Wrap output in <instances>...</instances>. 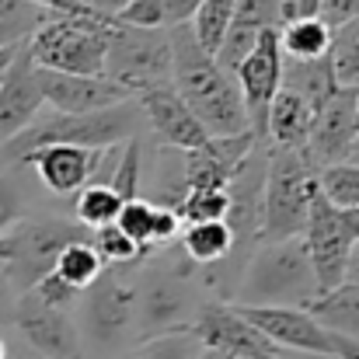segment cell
I'll list each match as a JSON object with an SVG mask.
<instances>
[{"label": "cell", "mask_w": 359, "mask_h": 359, "mask_svg": "<svg viewBox=\"0 0 359 359\" xmlns=\"http://www.w3.org/2000/svg\"><path fill=\"white\" fill-rule=\"evenodd\" d=\"M168 35H171V88L199 119V126L210 136L251 133L238 81L227 70H220V63L210 53H203L189 25H175L168 28Z\"/></svg>", "instance_id": "obj_1"}, {"label": "cell", "mask_w": 359, "mask_h": 359, "mask_svg": "<svg viewBox=\"0 0 359 359\" xmlns=\"http://www.w3.org/2000/svg\"><path fill=\"white\" fill-rule=\"evenodd\" d=\"M238 307H304L318 297L314 269L304 238L262 241L241 272Z\"/></svg>", "instance_id": "obj_2"}, {"label": "cell", "mask_w": 359, "mask_h": 359, "mask_svg": "<svg viewBox=\"0 0 359 359\" xmlns=\"http://www.w3.org/2000/svg\"><path fill=\"white\" fill-rule=\"evenodd\" d=\"M140 109H133L129 102L95 112V116H46L35 119L28 129H21L14 140H7L0 147V164H25L28 154L42 150V147H84V150H105V147H119L126 140H133V126H136Z\"/></svg>", "instance_id": "obj_3"}, {"label": "cell", "mask_w": 359, "mask_h": 359, "mask_svg": "<svg viewBox=\"0 0 359 359\" xmlns=\"http://www.w3.org/2000/svg\"><path fill=\"white\" fill-rule=\"evenodd\" d=\"M112 18L102 14H53L25 42L32 63L53 74L102 77Z\"/></svg>", "instance_id": "obj_4"}, {"label": "cell", "mask_w": 359, "mask_h": 359, "mask_svg": "<svg viewBox=\"0 0 359 359\" xmlns=\"http://www.w3.org/2000/svg\"><path fill=\"white\" fill-rule=\"evenodd\" d=\"M74 241H88V234L70 220H56V217L25 220L21 217L18 224H11L0 234V269L7 283L14 286V293L35 290L56 269V258L63 255V248H70Z\"/></svg>", "instance_id": "obj_5"}, {"label": "cell", "mask_w": 359, "mask_h": 359, "mask_svg": "<svg viewBox=\"0 0 359 359\" xmlns=\"http://www.w3.org/2000/svg\"><path fill=\"white\" fill-rule=\"evenodd\" d=\"M318 168L307 150H272L262 185V241L304 238Z\"/></svg>", "instance_id": "obj_6"}, {"label": "cell", "mask_w": 359, "mask_h": 359, "mask_svg": "<svg viewBox=\"0 0 359 359\" xmlns=\"http://www.w3.org/2000/svg\"><path fill=\"white\" fill-rule=\"evenodd\" d=\"M102 77L119 84L133 98L150 88L171 84V35L168 28H133L112 18Z\"/></svg>", "instance_id": "obj_7"}, {"label": "cell", "mask_w": 359, "mask_h": 359, "mask_svg": "<svg viewBox=\"0 0 359 359\" xmlns=\"http://www.w3.org/2000/svg\"><path fill=\"white\" fill-rule=\"evenodd\" d=\"M84 321L88 335L102 349H116L126 342L133 318H136V283L129 279L126 265H105L102 276L84 290Z\"/></svg>", "instance_id": "obj_8"}, {"label": "cell", "mask_w": 359, "mask_h": 359, "mask_svg": "<svg viewBox=\"0 0 359 359\" xmlns=\"http://www.w3.org/2000/svg\"><path fill=\"white\" fill-rule=\"evenodd\" d=\"M238 81L241 102L248 112V126L258 140V147L265 143V119H269V105L279 95L283 84V53H279V35L276 28L262 32L258 42L251 46V53L241 60V67L234 70Z\"/></svg>", "instance_id": "obj_9"}, {"label": "cell", "mask_w": 359, "mask_h": 359, "mask_svg": "<svg viewBox=\"0 0 359 359\" xmlns=\"http://www.w3.org/2000/svg\"><path fill=\"white\" fill-rule=\"evenodd\" d=\"M189 332L203 349H217L234 359H279V349L251 321L241 318L238 307L220 304V300L203 304L196 318L189 321Z\"/></svg>", "instance_id": "obj_10"}, {"label": "cell", "mask_w": 359, "mask_h": 359, "mask_svg": "<svg viewBox=\"0 0 359 359\" xmlns=\"http://www.w3.org/2000/svg\"><path fill=\"white\" fill-rule=\"evenodd\" d=\"M14 325L32 346V353L42 359H88L81 335L70 321V311H56L42 304L35 293H21L14 304Z\"/></svg>", "instance_id": "obj_11"}, {"label": "cell", "mask_w": 359, "mask_h": 359, "mask_svg": "<svg viewBox=\"0 0 359 359\" xmlns=\"http://www.w3.org/2000/svg\"><path fill=\"white\" fill-rule=\"evenodd\" d=\"M276 349H293L304 356L335 359V335L325 332L304 307H238Z\"/></svg>", "instance_id": "obj_12"}, {"label": "cell", "mask_w": 359, "mask_h": 359, "mask_svg": "<svg viewBox=\"0 0 359 359\" xmlns=\"http://www.w3.org/2000/svg\"><path fill=\"white\" fill-rule=\"evenodd\" d=\"M143 342L189 332V286L178 272H154L136 286V318Z\"/></svg>", "instance_id": "obj_13"}, {"label": "cell", "mask_w": 359, "mask_h": 359, "mask_svg": "<svg viewBox=\"0 0 359 359\" xmlns=\"http://www.w3.org/2000/svg\"><path fill=\"white\" fill-rule=\"evenodd\" d=\"M258 140L251 133L241 136H210L203 147L182 154V189H231L244 161Z\"/></svg>", "instance_id": "obj_14"}, {"label": "cell", "mask_w": 359, "mask_h": 359, "mask_svg": "<svg viewBox=\"0 0 359 359\" xmlns=\"http://www.w3.org/2000/svg\"><path fill=\"white\" fill-rule=\"evenodd\" d=\"M39 88H42L46 105L56 109V116H95V112L126 105L133 98L109 77H74V74H53V70H39Z\"/></svg>", "instance_id": "obj_15"}, {"label": "cell", "mask_w": 359, "mask_h": 359, "mask_svg": "<svg viewBox=\"0 0 359 359\" xmlns=\"http://www.w3.org/2000/svg\"><path fill=\"white\" fill-rule=\"evenodd\" d=\"M42 105L46 98L39 88V67L32 63L28 49L18 46L11 67L0 77V147L39 119Z\"/></svg>", "instance_id": "obj_16"}, {"label": "cell", "mask_w": 359, "mask_h": 359, "mask_svg": "<svg viewBox=\"0 0 359 359\" xmlns=\"http://www.w3.org/2000/svg\"><path fill=\"white\" fill-rule=\"evenodd\" d=\"M359 133L356 122V91H335L325 109L314 116L311 136H307V157L311 164L321 171L328 164H339L353 143V136Z\"/></svg>", "instance_id": "obj_17"}, {"label": "cell", "mask_w": 359, "mask_h": 359, "mask_svg": "<svg viewBox=\"0 0 359 359\" xmlns=\"http://www.w3.org/2000/svg\"><path fill=\"white\" fill-rule=\"evenodd\" d=\"M136 109L140 116H147L150 129L175 150H196L210 140V133L199 126V119L189 112V105L178 98V91L168 84V88H150L143 95H136Z\"/></svg>", "instance_id": "obj_18"}, {"label": "cell", "mask_w": 359, "mask_h": 359, "mask_svg": "<svg viewBox=\"0 0 359 359\" xmlns=\"http://www.w3.org/2000/svg\"><path fill=\"white\" fill-rule=\"evenodd\" d=\"M25 164L35 168L39 182L56 192V196H77L98 164V150H84V147H42L35 154L25 157Z\"/></svg>", "instance_id": "obj_19"}, {"label": "cell", "mask_w": 359, "mask_h": 359, "mask_svg": "<svg viewBox=\"0 0 359 359\" xmlns=\"http://www.w3.org/2000/svg\"><path fill=\"white\" fill-rule=\"evenodd\" d=\"M279 7H283V0H234L231 32H227L224 46L217 49V56H213L220 63V70H227L234 77L241 60L258 42V35L269 32V28H279Z\"/></svg>", "instance_id": "obj_20"}, {"label": "cell", "mask_w": 359, "mask_h": 359, "mask_svg": "<svg viewBox=\"0 0 359 359\" xmlns=\"http://www.w3.org/2000/svg\"><path fill=\"white\" fill-rule=\"evenodd\" d=\"M116 227H119L126 238L133 241L143 255H150L154 248H164L171 241L182 238V220L175 210L168 206H154L147 199H129L122 203L119 217H116Z\"/></svg>", "instance_id": "obj_21"}, {"label": "cell", "mask_w": 359, "mask_h": 359, "mask_svg": "<svg viewBox=\"0 0 359 359\" xmlns=\"http://www.w3.org/2000/svg\"><path fill=\"white\" fill-rule=\"evenodd\" d=\"M314 126V109L297 98L293 91L279 88V95L269 105V119H265V147L272 150H304L307 136Z\"/></svg>", "instance_id": "obj_22"}, {"label": "cell", "mask_w": 359, "mask_h": 359, "mask_svg": "<svg viewBox=\"0 0 359 359\" xmlns=\"http://www.w3.org/2000/svg\"><path fill=\"white\" fill-rule=\"evenodd\" d=\"M304 311L332 335L359 342V286H335L321 297H314L311 304H304Z\"/></svg>", "instance_id": "obj_23"}, {"label": "cell", "mask_w": 359, "mask_h": 359, "mask_svg": "<svg viewBox=\"0 0 359 359\" xmlns=\"http://www.w3.org/2000/svg\"><path fill=\"white\" fill-rule=\"evenodd\" d=\"M279 35V53L290 63H314L328 56V42H332V28L321 18H297L276 28Z\"/></svg>", "instance_id": "obj_24"}, {"label": "cell", "mask_w": 359, "mask_h": 359, "mask_svg": "<svg viewBox=\"0 0 359 359\" xmlns=\"http://www.w3.org/2000/svg\"><path fill=\"white\" fill-rule=\"evenodd\" d=\"M178 244L185 251V262L210 269V265H224L231 258L234 234H231V227L224 220H217V224H189V227H182Z\"/></svg>", "instance_id": "obj_25"}, {"label": "cell", "mask_w": 359, "mask_h": 359, "mask_svg": "<svg viewBox=\"0 0 359 359\" xmlns=\"http://www.w3.org/2000/svg\"><path fill=\"white\" fill-rule=\"evenodd\" d=\"M286 91H293L297 98H304L314 116L325 109V102L339 91L335 81H332V67H328V56L325 60H314V63H286L283 60V84Z\"/></svg>", "instance_id": "obj_26"}, {"label": "cell", "mask_w": 359, "mask_h": 359, "mask_svg": "<svg viewBox=\"0 0 359 359\" xmlns=\"http://www.w3.org/2000/svg\"><path fill=\"white\" fill-rule=\"evenodd\" d=\"M328 67L339 91H359V18L332 28Z\"/></svg>", "instance_id": "obj_27"}, {"label": "cell", "mask_w": 359, "mask_h": 359, "mask_svg": "<svg viewBox=\"0 0 359 359\" xmlns=\"http://www.w3.org/2000/svg\"><path fill=\"white\" fill-rule=\"evenodd\" d=\"M168 210H175L182 224H217V220H227L231 192L227 189H178L168 199Z\"/></svg>", "instance_id": "obj_28"}, {"label": "cell", "mask_w": 359, "mask_h": 359, "mask_svg": "<svg viewBox=\"0 0 359 359\" xmlns=\"http://www.w3.org/2000/svg\"><path fill=\"white\" fill-rule=\"evenodd\" d=\"M46 18H53V11L32 0H0V49L25 46Z\"/></svg>", "instance_id": "obj_29"}, {"label": "cell", "mask_w": 359, "mask_h": 359, "mask_svg": "<svg viewBox=\"0 0 359 359\" xmlns=\"http://www.w3.org/2000/svg\"><path fill=\"white\" fill-rule=\"evenodd\" d=\"M231 21H234V0H203L199 11L192 14L189 28H192L196 42L203 46V53L217 56V49L224 46V39L231 32Z\"/></svg>", "instance_id": "obj_30"}, {"label": "cell", "mask_w": 359, "mask_h": 359, "mask_svg": "<svg viewBox=\"0 0 359 359\" xmlns=\"http://www.w3.org/2000/svg\"><path fill=\"white\" fill-rule=\"evenodd\" d=\"M102 269H105V262L98 258V251L91 248V241H74L70 248H63V255L56 258V269L53 272L67 286H74L77 293H84L102 276Z\"/></svg>", "instance_id": "obj_31"}, {"label": "cell", "mask_w": 359, "mask_h": 359, "mask_svg": "<svg viewBox=\"0 0 359 359\" xmlns=\"http://www.w3.org/2000/svg\"><path fill=\"white\" fill-rule=\"evenodd\" d=\"M119 210H122V199L112 192V185H98V182L84 185V189L77 192V199H74L77 220H81L84 227H91V231H102V227L116 224Z\"/></svg>", "instance_id": "obj_32"}, {"label": "cell", "mask_w": 359, "mask_h": 359, "mask_svg": "<svg viewBox=\"0 0 359 359\" xmlns=\"http://www.w3.org/2000/svg\"><path fill=\"white\" fill-rule=\"evenodd\" d=\"M318 192L335 206V210H359V164H328L318 171Z\"/></svg>", "instance_id": "obj_33"}, {"label": "cell", "mask_w": 359, "mask_h": 359, "mask_svg": "<svg viewBox=\"0 0 359 359\" xmlns=\"http://www.w3.org/2000/svg\"><path fill=\"white\" fill-rule=\"evenodd\" d=\"M199 349L203 346L192 339V332H171V335H157V339H147V342L133 346L119 359H196Z\"/></svg>", "instance_id": "obj_34"}, {"label": "cell", "mask_w": 359, "mask_h": 359, "mask_svg": "<svg viewBox=\"0 0 359 359\" xmlns=\"http://www.w3.org/2000/svg\"><path fill=\"white\" fill-rule=\"evenodd\" d=\"M88 241H91V248L98 251V258H102L105 265H126V269H129L133 262H140V258H143V251L126 238L116 224H109V227L95 231Z\"/></svg>", "instance_id": "obj_35"}, {"label": "cell", "mask_w": 359, "mask_h": 359, "mask_svg": "<svg viewBox=\"0 0 359 359\" xmlns=\"http://www.w3.org/2000/svg\"><path fill=\"white\" fill-rule=\"evenodd\" d=\"M109 185H112V192L119 196L122 203L140 199V143H136V136H133L129 143H122L119 164H116Z\"/></svg>", "instance_id": "obj_36"}, {"label": "cell", "mask_w": 359, "mask_h": 359, "mask_svg": "<svg viewBox=\"0 0 359 359\" xmlns=\"http://www.w3.org/2000/svg\"><path fill=\"white\" fill-rule=\"evenodd\" d=\"M28 293H35L42 304H49V307H56V311H70L74 307V300H77V290L74 286H67L56 272H49L35 290H28Z\"/></svg>", "instance_id": "obj_37"}, {"label": "cell", "mask_w": 359, "mask_h": 359, "mask_svg": "<svg viewBox=\"0 0 359 359\" xmlns=\"http://www.w3.org/2000/svg\"><path fill=\"white\" fill-rule=\"evenodd\" d=\"M203 0H157L161 7V18H164V28H175V25H189L192 14L199 11Z\"/></svg>", "instance_id": "obj_38"}, {"label": "cell", "mask_w": 359, "mask_h": 359, "mask_svg": "<svg viewBox=\"0 0 359 359\" xmlns=\"http://www.w3.org/2000/svg\"><path fill=\"white\" fill-rule=\"evenodd\" d=\"M21 220V196H18V189L0 175V234L11 227V224H18Z\"/></svg>", "instance_id": "obj_39"}, {"label": "cell", "mask_w": 359, "mask_h": 359, "mask_svg": "<svg viewBox=\"0 0 359 359\" xmlns=\"http://www.w3.org/2000/svg\"><path fill=\"white\" fill-rule=\"evenodd\" d=\"M14 304H18V293H14V286L7 283V276L0 269V325L14 321Z\"/></svg>", "instance_id": "obj_40"}, {"label": "cell", "mask_w": 359, "mask_h": 359, "mask_svg": "<svg viewBox=\"0 0 359 359\" xmlns=\"http://www.w3.org/2000/svg\"><path fill=\"white\" fill-rule=\"evenodd\" d=\"M77 4L88 7V11H95V14H102V18H116L129 0H77Z\"/></svg>", "instance_id": "obj_41"}, {"label": "cell", "mask_w": 359, "mask_h": 359, "mask_svg": "<svg viewBox=\"0 0 359 359\" xmlns=\"http://www.w3.org/2000/svg\"><path fill=\"white\" fill-rule=\"evenodd\" d=\"M342 283H349V286H359V241H353V248H349V255H346Z\"/></svg>", "instance_id": "obj_42"}, {"label": "cell", "mask_w": 359, "mask_h": 359, "mask_svg": "<svg viewBox=\"0 0 359 359\" xmlns=\"http://www.w3.org/2000/svg\"><path fill=\"white\" fill-rule=\"evenodd\" d=\"M335 359H359V342H349V339L335 335Z\"/></svg>", "instance_id": "obj_43"}, {"label": "cell", "mask_w": 359, "mask_h": 359, "mask_svg": "<svg viewBox=\"0 0 359 359\" xmlns=\"http://www.w3.org/2000/svg\"><path fill=\"white\" fill-rule=\"evenodd\" d=\"M342 161H346V164H359V133L353 136V143H349V150H346Z\"/></svg>", "instance_id": "obj_44"}, {"label": "cell", "mask_w": 359, "mask_h": 359, "mask_svg": "<svg viewBox=\"0 0 359 359\" xmlns=\"http://www.w3.org/2000/svg\"><path fill=\"white\" fill-rule=\"evenodd\" d=\"M14 53H18V46H14V49H0V77H4V70L11 67V60H14Z\"/></svg>", "instance_id": "obj_45"}, {"label": "cell", "mask_w": 359, "mask_h": 359, "mask_svg": "<svg viewBox=\"0 0 359 359\" xmlns=\"http://www.w3.org/2000/svg\"><path fill=\"white\" fill-rule=\"evenodd\" d=\"M196 359H234V356H227V353H217V349H199V356Z\"/></svg>", "instance_id": "obj_46"}, {"label": "cell", "mask_w": 359, "mask_h": 359, "mask_svg": "<svg viewBox=\"0 0 359 359\" xmlns=\"http://www.w3.org/2000/svg\"><path fill=\"white\" fill-rule=\"evenodd\" d=\"M0 359H7V346H4V339H0Z\"/></svg>", "instance_id": "obj_47"}, {"label": "cell", "mask_w": 359, "mask_h": 359, "mask_svg": "<svg viewBox=\"0 0 359 359\" xmlns=\"http://www.w3.org/2000/svg\"><path fill=\"white\" fill-rule=\"evenodd\" d=\"M18 359H42V356H35V353H25V356H18Z\"/></svg>", "instance_id": "obj_48"}, {"label": "cell", "mask_w": 359, "mask_h": 359, "mask_svg": "<svg viewBox=\"0 0 359 359\" xmlns=\"http://www.w3.org/2000/svg\"><path fill=\"white\" fill-rule=\"evenodd\" d=\"M356 122H359V91H356Z\"/></svg>", "instance_id": "obj_49"}]
</instances>
